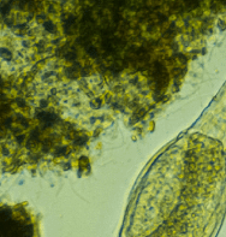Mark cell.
Instances as JSON below:
<instances>
[{
  "instance_id": "6da1fadb",
  "label": "cell",
  "mask_w": 226,
  "mask_h": 237,
  "mask_svg": "<svg viewBox=\"0 0 226 237\" xmlns=\"http://www.w3.org/2000/svg\"><path fill=\"white\" fill-rule=\"evenodd\" d=\"M0 237H39L37 223L25 209L1 207Z\"/></svg>"
}]
</instances>
